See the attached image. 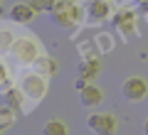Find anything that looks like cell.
<instances>
[{
  "instance_id": "8fae6325",
  "label": "cell",
  "mask_w": 148,
  "mask_h": 135,
  "mask_svg": "<svg viewBox=\"0 0 148 135\" xmlns=\"http://www.w3.org/2000/svg\"><path fill=\"white\" fill-rule=\"evenodd\" d=\"M96 71H99V64H96L94 59H91V62H82V64H79V74H82L84 79H94Z\"/></svg>"
},
{
  "instance_id": "e0dca14e",
  "label": "cell",
  "mask_w": 148,
  "mask_h": 135,
  "mask_svg": "<svg viewBox=\"0 0 148 135\" xmlns=\"http://www.w3.org/2000/svg\"><path fill=\"white\" fill-rule=\"evenodd\" d=\"M146 17H148V12H146Z\"/></svg>"
},
{
  "instance_id": "2e32d148",
  "label": "cell",
  "mask_w": 148,
  "mask_h": 135,
  "mask_svg": "<svg viewBox=\"0 0 148 135\" xmlns=\"http://www.w3.org/2000/svg\"><path fill=\"white\" fill-rule=\"evenodd\" d=\"M0 15H3V7H0Z\"/></svg>"
},
{
  "instance_id": "3957f363",
  "label": "cell",
  "mask_w": 148,
  "mask_h": 135,
  "mask_svg": "<svg viewBox=\"0 0 148 135\" xmlns=\"http://www.w3.org/2000/svg\"><path fill=\"white\" fill-rule=\"evenodd\" d=\"M54 20V25L64 27V30H69V27H74V22H77V15H79V10L77 7H72L67 3V0H57V5H54V10L49 12Z\"/></svg>"
},
{
  "instance_id": "5bb4252c",
  "label": "cell",
  "mask_w": 148,
  "mask_h": 135,
  "mask_svg": "<svg viewBox=\"0 0 148 135\" xmlns=\"http://www.w3.org/2000/svg\"><path fill=\"white\" fill-rule=\"evenodd\" d=\"M12 35H8V32H0V49L3 52H10V47H12Z\"/></svg>"
},
{
  "instance_id": "277c9868",
  "label": "cell",
  "mask_w": 148,
  "mask_h": 135,
  "mask_svg": "<svg viewBox=\"0 0 148 135\" xmlns=\"http://www.w3.org/2000/svg\"><path fill=\"white\" fill-rule=\"evenodd\" d=\"M121 94H123V98H128V101H141L143 96L148 94L146 79H141V76H128L126 81H123V86H121Z\"/></svg>"
},
{
  "instance_id": "7c38bea8",
  "label": "cell",
  "mask_w": 148,
  "mask_h": 135,
  "mask_svg": "<svg viewBox=\"0 0 148 135\" xmlns=\"http://www.w3.org/2000/svg\"><path fill=\"white\" fill-rule=\"evenodd\" d=\"M37 12H52L54 5H57V0H27Z\"/></svg>"
},
{
  "instance_id": "d6986e66",
  "label": "cell",
  "mask_w": 148,
  "mask_h": 135,
  "mask_svg": "<svg viewBox=\"0 0 148 135\" xmlns=\"http://www.w3.org/2000/svg\"><path fill=\"white\" fill-rule=\"evenodd\" d=\"M0 135H3V133H0Z\"/></svg>"
},
{
  "instance_id": "4fadbf2b",
  "label": "cell",
  "mask_w": 148,
  "mask_h": 135,
  "mask_svg": "<svg viewBox=\"0 0 148 135\" xmlns=\"http://www.w3.org/2000/svg\"><path fill=\"white\" fill-rule=\"evenodd\" d=\"M10 125H12L10 108H0V130H3V128H10Z\"/></svg>"
},
{
  "instance_id": "52a82bcc",
  "label": "cell",
  "mask_w": 148,
  "mask_h": 135,
  "mask_svg": "<svg viewBox=\"0 0 148 135\" xmlns=\"http://www.w3.org/2000/svg\"><path fill=\"white\" fill-rule=\"evenodd\" d=\"M8 15H10L12 22H30L32 17L37 15V10L30 5V3H15V5L10 7V12H8Z\"/></svg>"
},
{
  "instance_id": "ac0fdd59",
  "label": "cell",
  "mask_w": 148,
  "mask_h": 135,
  "mask_svg": "<svg viewBox=\"0 0 148 135\" xmlns=\"http://www.w3.org/2000/svg\"><path fill=\"white\" fill-rule=\"evenodd\" d=\"M0 3H3V0H0Z\"/></svg>"
},
{
  "instance_id": "6da1fadb",
  "label": "cell",
  "mask_w": 148,
  "mask_h": 135,
  "mask_svg": "<svg viewBox=\"0 0 148 135\" xmlns=\"http://www.w3.org/2000/svg\"><path fill=\"white\" fill-rule=\"evenodd\" d=\"M45 91H47V81H45L42 74H27V76H22V81H20V94L25 96V98H30V103L42 101Z\"/></svg>"
},
{
  "instance_id": "7a4b0ae2",
  "label": "cell",
  "mask_w": 148,
  "mask_h": 135,
  "mask_svg": "<svg viewBox=\"0 0 148 135\" xmlns=\"http://www.w3.org/2000/svg\"><path fill=\"white\" fill-rule=\"evenodd\" d=\"M10 54L12 59H15L17 64H22V66H30V64L37 62V57H40V52H37V44L32 39H27V37H22V39H15L10 47Z\"/></svg>"
},
{
  "instance_id": "5b68a950",
  "label": "cell",
  "mask_w": 148,
  "mask_h": 135,
  "mask_svg": "<svg viewBox=\"0 0 148 135\" xmlns=\"http://www.w3.org/2000/svg\"><path fill=\"white\" fill-rule=\"evenodd\" d=\"M89 128L96 135H116V118L109 113H94L89 115Z\"/></svg>"
},
{
  "instance_id": "9c48e42d",
  "label": "cell",
  "mask_w": 148,
  "mask_h": 135,
  "mask_svg": "<svg viewBox=\"0 0 148 135\" xmlns=\"http://www.w3.org/2000/svg\"><path fill=\"white\" fill-rule=\"evenodd\" d=\"M37 69V74H42V76H54L57 74V62L54 59H45V57H37V62L32 64Z\"/></svg>"
},
{
  "instance_id": "9a60e30c",
  "label": "cell",
  "mask_w": 148,
  "mask_h": 135,
  "mask_svg": "<svg viewBox=\"0 0 148 135\" xmlns=\"http://www.w3.org/2000/svg\"><path fill=\"white\" fill-rule=\"evenodd\" d=\"M143 130H146V135H148V120H146V125H143Z\"/></svg>"
},
{
  "instance_id": "30bf717a",
  "label": "cell",
  "mask_w": 148,
  "mask_h": 135,
  "mask_svg": "<svg viewBox=\"0 0 148 135\" xmlns=\"http://www.w3.org/2000/svg\"><path fill=\"white\" fill-rule=\"evenodd\" d=\"M42 135H67V125L62 123V120H47L42 128Z\"/></svg>"
},
{
  "instance_id": "8992f818",
  "label": "cell",
  "mask_w": 148,
  "mask_h": 135,
  "mask_svg": "<svg viewBox=\"0 0 148 135\" xmlns=\"http://www.w3.org/2000/svg\"><path fill=\"white\" fill-rule=\"evenodd\" d=\"M79 103L84 108H96L101 103V91L94 86V83H86L84 88H79Z\"/></svg>"
},
{
  "instance_id": "ba28073f",
  "label": "cell",
  "mask_w": 148,
  "mask_h": 135,
  "mask_svg": "<svg viewBox=\"0 0 148 135\" xmlns=\"http://www.w3.org/2000/svg\"><path fill=\"white\" fill-rule=\"evenodd\" d=\"M86 12H89L91 20H104V17H109V3L106 0H91Z\"/></svg>"
}]
</instances>
